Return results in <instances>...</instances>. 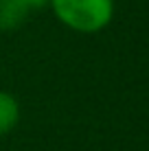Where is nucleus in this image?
Segmentation results:
<instances>
[{
    "label": "nucleus",
    "instance_id": "4",
    "mask_svg": "<svg viewBox=\"0 0 149 151\" xmlns=\"http://www.w3.org/2000/svg\"><path fill=\"white\" fill-rule=\"evenodd\" d=\"M20 2L31 11V9H40V7H44V4H48L50 0H20Z\"/></svg>",
    "mask_w": 149,
    "mask_h": 151
},
{
    "label": "nucleus",
    "instance_id": "1",
    "mask_svg": "<svg viewBox=\"0 0 149 151\" xmlns=\"http://www.w3.org/2000/svg\"><path fill=\"white\" fill-rule=\"evenodd\" d=\"M55 18L77 33H99L114 18V0H50Z\"/></svg>",
    "mask_w": 149,
    "mask_h": 151
},
{
    "label": "nucleus",
    "instance_id": "3",
    "mask_svg": "<svg viewBox=\"0 0 149 151\" xmlns=\"http://www.w3.org/2000/svg\"><path fill=\"white\" fill-rule=\"evenodd\" d=\"M20 121V105L9 92L0 90V136L9 134Z\"/></svg>",
    "mask_w": 149,
    "mask_h": 151
},
{
    "label": "nucleus",
    "instance_id": "2",
    "mask_svg": "<svg viewBox=\"0 0 149 151\" xmlns=\"http://www.w3.org/2000/svg\"><path fill=\"white\" fill-rule=\"evenodd\" d=\"M29 9L20 0H0V31H15L22 27Z\"/></svg>",
    "mask_w": 149,
    "mask_h": 151
}]
</instances>
